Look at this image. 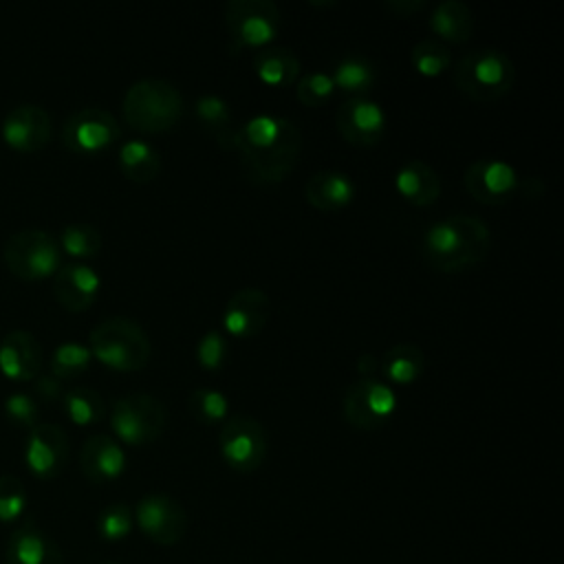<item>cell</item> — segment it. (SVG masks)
<instances>
[{
	"mask_svg": "<svg viewBox=\"0 0 564 564\" xmlns=\"http://www.w3.org/2000/svg\"><path fill=\"white\" fill-rule=\"evenodd\" d=\"M231 150L238 152L249 181L273 185L284 181L297 165L302 132L284 115L260 112L236 128Z\"/></svg>",
	"mask_w": 564,
	"mask_h": 564,
	"instance_id": "cell-1",
	"label": "cell"
},
{
	"mask_svg": "<svg viewBox=\"0 0 564 564\" xmlns=\"http://www.w3.org/2000/svg\"><path fill=\"white\" fill-rule=\"evenodd\" d=\"M491 249L487 223L471 214H449L432 223L421 240L423 258L443 273H463L478 267Z\"/></svg>",
	"mask_w": 564,
	"mask_h": 564,
	"instance_id": "cell-2",
	"label": "cell"
},
{
	"mask_svg": "<svg viewBox=\"0 0 564 564\" xmlns=\"http://www.w3.org/2000/svg\"><path fill=\"white\" fill-rule=\"evenodd\" d=\"M123 119L130 128L148 134L172 130L183 115L181 90L159 77L134 82L123 95Z\"/></svg>",
	"mask_w": 564,
	"mask_h": 564,
	"instance_id": "cell-3",
	"label": "cell"
},
{
	"mask_svg": "<svg viewBox=\"0 0 564 564\" xmlns=\"http://www.w3.org/2000/svg\"><path fill=\"white\" fill-rule=\"evenodd\" d=\"M88 348L99 364L117 372H137L152 355L148 333L134 319L119 315L99 322L90 330Z\"/></svg>",
	"mask_w": 564,
	"mask_h": 564,
	"instance_id": "cell-4",
	"label": "cell"
},
{
	"mask_svg": "<svg viewBox=\"0 0 564 564\" xmlns=\"http://www.w3.org/2000/svg\"><path fill=\"white\" fill-rule=\"evenodd\" d=\"M516 82L513 59L500 48H476L465 53L454 70L456 88L474 101L489 104L505 97Z\"/></svg>",
	"mask_w": 564,
	"mask_h": 564,
	"instance_id": "cell-5",
	"label": "cell"
},
{
	"mask_svg": "<svg viewBox=\"0 0 564 564\" xmlns=\"http://www.w3.org/2000/svg\"><path fill=\"white\" fill-rule=\"evenodd\" d=\"M225 24L234 51H260L278 37L282 13L273 0H229Z\"/></svg>",
	"mask_w": 564,
	"mask_h": 564,
	"instance_id": "cell-6",
	"label": "cell"
},
{
	"mask_svg": "<svg viewBox=\"0 0 564 564\" xmlns=\"http://www.w3.org/2000/svg\"><path fill=\"white\" fill-rule=\"evenodd\" d=\"M167 423L165 405L145 392L119 397L110 410V427L119 443L139 447L154 443Z\"/></svg>",
	"mask_w": 564,
	"mask_h": 564,
	"instance_id": "cell-7",
	"label": "cell"
},
{
	"mask_svg": "<svg viewBox=\"0 0 564 564\" xmlns=\"http://www.w3.org/2000/svg\"><path fill=\"white\" fill-rule=\"evenodd\" d=\"M2 258L7 269L24 282L51 278L62 267L59 242L42 229H22L13 234L4 245Z\"/></svg>",
	"mask_w": 564,
	"mask_h": 564,
	"instance_id": "cell-8",
	"label": "cell"
},
{
	"mask_svg": "<svg viewBox=\"0 0 564 564\" xmlns=\"http://www.w3.org/2000/svg\"><path fill=\"white\" fill-rule=\"evenodd\" d=\"M223 460L238 474L256 471L269 452V436L264 425L249 414H229L218 434Z\"/></svg>",
	"mask_w": 564,
	"mask_h": 564,
	"instance_id": "cell-9",
	"label": "cell"
},
{
	"mask_svg": "<svg viewBox=\"0 0 564 564\" xmlns=\"http://www.w3.org/2000/svg\"><path fill=\"white\" fill-rule=\"evenodd\" d=\"M399 397L394 388L377 377H361L350 383L341 399L344 419L364 432L383 427L397 412Z\"/></svg>",
	"mask_w": 564,
	"mask_h": 564,
	"instance_id": "cell-10",
	"label": "cell"
},
{
	"mask_svg": "<svg viewBox=\"0 0 564 564\" xmlns=\"http://www.w3.org/2000/svg\"><path fill=\"white\" fill-rule=\"evenodd\" d=\"M121 134L112 112L99 106H86L73 112L62 128V143L75 154H97L110 148Z\"/></svg>",
	"mask_w": 564,
	"mask_h": 564,
	"instance_id": "cell-11",
	"label": "cell"
},
{
	"mask_svg": "<svg viewBox=\"0 0 564 564\" xmlns=\"http://www.w3.org/2000/svg\"><path fill=\"white\" fill-rule=\"evenodd\" d=\"M134 522L141 533L161 546H172L187 531V513L170 494H148L134 507Z\"/></svg>",
	"mask_w": 564,
	"mask_h": 564,
	"instance_id": "cell-12",
	"label": "cell"
},
{
	"mask_svg": "<svg viewBox=\"0 0 564 564\" xmlns=\"http://www.w3.org/2000/svg\"><path fill=\"white\" fill-rule=\"evenodd\" d=\"M337 132L357 148L377 145L388 128L386 110L370 97H348L335 110Z\"/></svg>",
	"mask_w": 564,
	"mask_h": 564,
	"instance_id": "cell-13",
	"label": "cell"
},
{
	"mask_svg": "<svg viewBox=\"0 0 564 564\" xmlns=\"http://www.w3.org/2000/svg\"><path fill=\"white\" fill-rule=\"evenodd\" d=\"M465 189L482 205H502L520 187L518 172L502 159H478L463 174Z\"/></svg>",
	"mask_w": 564,
	"mask_h": 564,
	"instance_id": "cell-14",
	"label": "cell"
},
{
	"mask_svg": "<svg viewBox=\"0 0 564 564\" xmlns=\"http://www.w3.org/2000/svg\"><path fill=\"white\" fill-rule=\"evenodd\" d=\"M271 317V300L262 289L245 286L229 295L223 311V330L236 339H251L264 330Z\"/></svg>",
	"mask_w": 564,
	"mask_h": 564,
	"instance_id": "cell-15",
	"label": "cell"
},
{
	"mask_svg": "<svg viewBox=\"0 0 564 564\" xmlns=\"http://www.w3.org/2000/svg\"><path fill=\"white\" fill-rule=\"evenodd\" d=\"M68 460V436L59 425L37 423L24 445V463L37 478H55Z\"/></svg>",
	"mask_w": 564,
	"mask_h": 564,
	"instance_id": "cell-16",
	"label": "cell"
},
{
	"mask_svg": "<svg viewBox=\"0 0 564 564\" xmlns=\"http://www.w3.org/2000/svg\"><path fill=\"white\" fill-rule=\"evenodd\" d=\"M53 134L51 115L35 104L15 106L2 121V139L18 152L42 150Z\"/></svg>",
	"mask_w": 564,
	"mask_h": 564,
	"instance_id": "cell-17",
	"label": "cell"
},
{
	"mask_svg": "<svg viewBox=\"0 0 564 564\" xmlns=\"http://www.w3.org/2000/svg\"><path fill=\"white\" fill-rule=\"evenodd\" d=\"M101 278L99 273L84 262L62 264L53 280L55 300L70 313H82L93 306L99 295Z\"/></svg>",
	"mask_w": 564,
	"mask_h": 564,
	"instance_id": "cell-18",
	"label": "cell"
},
{
	"mask_svg": "<svg viewBox=\"0 0 564 564\" xmlns=\"http://www.w3.org/2000/svg\"><path fill=\"white\" fill-rule=\"evenodd\" d=\"M79 467L90 482H110L126 471V452L117 438L95 434L82 445Z\"/></svg>",
	"mask_w": 564,
	"mask_h": 564,
	"instance_id": "cell-19",
	"label": "cell"
},
{
	"mask_svg": "<svg viewBox=\"0 0 564 564\" xmlns=\"http://www.w3.org/2000/svg\"><path fill=\"white\" fill-rule=\"evenodd\" d=\"M42 348L26 330H11L0 341V370L13 381H29L40 375Z\"/></svg>",
	"mask_w": 564,
	"mask_h": 564,
	"instance_id": "cell-20",
	"label": "cell"
},
{
	"mask_svg": "<svg viewBox=\"0 0 564 564\" xmlns=\"http://www.w3.org/2000/svg\"><path fill=\"white\" fill-rule=\"evenodd\" d=\"M355 181L341 170H319L308 176L304 198L319 212H339L355 198Z\"/></svg>",
	"mask_w": 564,
	"mask_h": 564,
	"instance_id": "cell-21",
	"label": "cell"
},
{
	"mask_svg": "<svg viewBox=\"0 0 564 564\" xmlns=\"http://www.w3.org/2000/svg\"><path fill=\"white\" fill-rule=\"evenodd\" d=\"M7 564H64L59 546L37 527L24 524L11 533L4 549Z\"/></svg>",
	"mask_w": 564,
	"mask_h": 564,
	"instance_id": "cell-22",
	"label": "cell"
},
{
	"mask_svg": "<svg viewBox=\"0 0 564 564\" xmlns=\"http://www.w3.org/2000/svg\"><path fill=\"white\" fill-rule=\"evenodd\" d=\"M394 189L414 207H427L441 196V178L432 165L412 159L394 174Z\"/></svg>",
	"mask_w": 564,
	"mask_h": 564,
	"instance_id": "cell-23",
	"label": "cell"
},
{
	"mask_svg": "<svg viewBox=\"0 0 564 564\" xmlns=\"http://www.w3.org/2000/svg\"><path fill=\"white\" fill-rule=\"evenodd\" d=\"M300 70L297 55L286 46H267L253 55V73L264 86L286 88L297 82Z\"/></svg>",
	"mask_w": 564,
	"mask_h": 564,
	"instance_id": "cell-24",
	"label": "cell"
},
{
	"mask_svg": "<svg viewBox=\"0 0 564 564\" xmlns=\"http://www.w3.org/2000/svg\"><path fill=\"white\" fill-rule=\"evenodd\" d=\"M430 29L443 44L467 42L474 33V13L460 0H443L430 15Z\"/></svg>",
	"mask_w": 564,
	"mask_h": 564,
	"instance_id": "cell-25",
	"label": "cell"
},
{
	"mask_svg": "<svg viewBox=\"0 0 564 564\" xmlns=\"http://www.w3.org/2000/svg\"><path fill=\"white\" fill-rule=\"evenodd\" d=\"M119 167L126 178L150 183L161 172V152L141 139H130L119 148Z\"/></svg>",
	"mask_w": 564,
	"mask_h": 564,
	"instance_id": "cell-26",
	"label": "cell"
},
{
	"mask_svg": "<svg viewBox=\"0 0 564 564\" xmlns=\"http://www.w3.org/2000/svg\"><path fill=\"white\" fill-rule=\"evenodd\" d=\"M383 375L388 377L390 386H410L414 383L425 370V355L423 348L412 341H401L392 346L381 364Z\"/></svg>",
	"mask_w": 564,
	"mask_h": 564,
	"instance_id": "cell-27",
	"label": "cell"
},
{
	"mask_svg": "<svg viewBox=\"0 0 564 564\" xmlns=\"http://www.w3.org/2000/svg\"><path fill=\"white\" fill-rule=\"evenodd\" d=\"M335 88L348 93L350 97H366V93L375 84V66L368 57L364 55H344L337 64L335 70L330 73Z\"/></svg>",
	"mask_w": 564,
	"mask_h": 564,
	"instance_id": "cell-28",
	"label": "cell"
},
{
	"mask_svg": "<svg viewBox=\"0 0 564 564\" xmlns=\"http://www.w3.org/2000/svg\"><path fill=\"white\" fill-rule=\"evenodd\" d=\"M194 110H196L198 121L216 134L218 143L231 150L236 128H231V106H229V101L223 99L220 95L207 93V95H200L196 99Z\"/></svg>",
	"mask_w": 564,
	"mask_h": 564,
	"instance_id": "cell-29",
	"label": "cell"
},
{
	"mask_svg": "<svg viewBox=\"0 0 564 564\" xmlns=\"http://www.w3.org/2000/svg\"><path fill=\"white\" fill-rule=\"evenodd\" d=\"M62 408L75 425H95L106 414V403H104L101 394L86 386L66 390L62 394Z\"/></svg>",
	"mask_w": 564,
	"mask_h": 564,
	"instance_id": "cell-30",
	"label": "cell"
},
{
	"mask_svg": "<svg viewBox=\"0 0 564 564\" xmlns=\"http://www.w3.org/2000/svg\"><path fill=\"white\" fill-rule=\"evenodd\" d=\"M412 66L423 77H438L452 66V51L436 37L419 40L410 51Z\"/></svg>",
	"mask_w": 564,
	"mask_h": 564,
	"instance_id": "cell-31",
	"label": "cell"
},
{
	"mask_svg": "<svg viewBox=\"0 0 564 564\" xmlns=\"http://www.w3.org/2000/svg\"><path fill=\"white\" fill-rule=\"evenodd\" d=\"M59 249L79 260L93 258L101 251V234L88 223L66 225L59 234Z\"/></svg>",
	"mask_w": 564,
	"mask_h": 564,
	"instance_id": "cell-32",
	"label": "cell"
},
{
	"mask_svg": "<svg viewBox=\"0 0 564 564\" xmlns=\"http://www.w3.org/2000/svg\"><path fill=\"white\" fill-rule=\"evenodd\" d=\"M187 403L192 414L205 425L223 423L229 416V397L214 388H196Z\"/></svg>",
	"mask_w": 564,
	"mask_h": 564,
	"instance_id": "cell-33",
	"label": "cell"
},
{
	"mask_svg": "<svg viewBox=\"0 0 564 564\" xmlns=\"http://www.w3.org/2000/svg\"><path fill=\"white\" fill-rule=\"evenodd\" d=\"M90 348L79 341H64L55 348L51 357V375L57 379H68L75 375H82L90 366Z\"/></svg>",
	"mask_w": 564,
	"mask_h": 564,
	"instance_id": "cell-34",
	"label": "cell"
},
{
	"mask_svg": "<svg viewBox=\"0 0 564 564\" xmlns=\"http://www.w3.org/2000/svg\"><path fill=\"white\" fill-rule=\"evenodd\" d=\"M335 93V84L330 73L326 70H311L297 77L295 82V97L306 108H317L326 104Z\"/></svg>",
	"mask_w": 564,
	"mask_h": 564,
	"instance_id": "cell-35",
	"label": "cell"
},
{
	"mask_svg": "<svg viewBox=\"0 0 564 564\" xmlns=\"http://www.w3.org/2000/svg\"><path fill=\"white\" fill-rule=\"evenodd\" d=\"M132 524H134V513L123 502L108 505L97 516V533L108 542H119L128 538L132 531Z\"/></svg>",
	"mask_w": 564,
	"mask_h": 564,
	"instance_id": "cell-36",
	"label": "cell"
},
{
	"mask_svg": "<svg viewBox=\"0 0 564 564\" xmlns=\"http://www.w3.org/2000/svg\"><path fill=\"white\" fill-rule=\"evenodd\" d=\"M229 359V341L227 337L212 328L203 333V337L196 344V361L207 372H218Z\"/></svg>",
	"mask_w": 564,
	"mask_h": 564,
	"instance_id": "cell-37",
	"label": "cell"
},
{
	"mask_svg": "<svg viewBox=\"0 0 564 564\" xmlns=\"http://www.w3.org/2000/svg\"><path fill=\"white\" fill-rule=\"evenodd\" d=\"M26 489L13 474L0 476V522H13L24 513Z\"/></svg>",
	"mask_w": 564,
	"mask_h": 564,
	"instance_id": "cell-38",
	"label": "cell"
},
{
	"mask_svg": "<svg viewBox=\"0 0 564 564\" xmlns=\"http://www.w3.org/2000/svg\"><path fill=\"white\" fill-rule=\"evenodd\" d=\"M4 414L7 419L18 425V427H35L37 419H40V408L35 403V399L31 394L24 392H15L9 394L4 401Z\"/></svg>",
	"mask_w": 564,
	"mask_h": 564,
	"instance_id": "cell-39",
	"label": "cell"
},
{
	"mask_svg": "<svg viewBox=\"0 0 564 564\" xmlns=\"http://www.w3.org/2000/svg\"><path fill=\"white\" fill-rule=\"evenodd\" d=\"M35 392L44 401H55V399H59L64 394L62 379H57L55 375H37L35 377Z\"/></svg>",
	"mask_w": 564,
	"mask_h": 564,
	"instance_id": "cell-40",
	"label": "cell"
},
{
	"mask_svg": "<svg viewBox=\"0 0 564 564\" xmlns=\"http://www.w3.org/2000/svg\"><path fill=\"white\" fill-rule=\"evenodd\" d=\"M425 7V2L423 0H390V2H386V9L388 11H392L394 15H412V13H416V11H421Z\"/></svg>",
	"mask_w": 564,
	"mask_h": 564,
	"instance_id": "cell-41",
	"label": "cell"
},
{
	"mask_svg": "<svg viewBox=\"0 0 564 564\" xmlns=\"http://www.w3.org/2000/svg\"><path fill=\"white\" fill-rule=\"evenodd\" d=\"M357 370L364 375V377H372V372L377 370V359L368 352H364L359 359H357Z\"/></svg>",
	"mask_w": 564,
	"mask_h": 564,
	"instance_id": "cell-42",
	"label": "cell"
},
{
	"mask_svg": "<svg viewBox=\"0 0 564 564\" xmlns=\"http://www.w3.org/2000/svg\"><path fill=\"white\" fill-rule=\"evenodd\" d=\"M104 564H115V562H104Z\"/></svg>",
	"mask_w": 564,
	"mask_h": 564,
	"instance_id": "cell-43",
	"label": "cell"
}]
</instances>
